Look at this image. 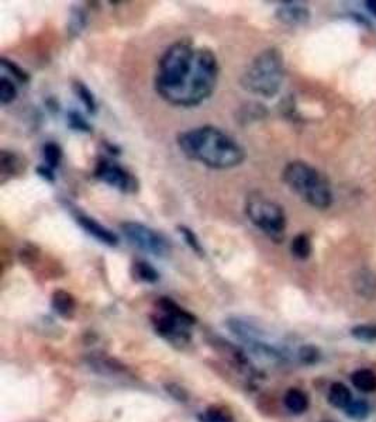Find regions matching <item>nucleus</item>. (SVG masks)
<instances>
[{
  "instance_id": "nucleus-1",
  "label": "nucleus",
  "mask_w": 376,
  "mask_h": 422,
  "mask_svg": "<svg viewBox=\"0 0 376 422\" xmlns=\"http://www.w3.org/2000/svg\"><path fill=\"white\" fill-rule=\"evenodd\" d=\"M219 74V61L210 48L178 40L158 61L155 91L172 106L195 107L213 95Z\"/></svg>"
},
{
  "instance_id": "nucleus-2",
  "label": "nucleus",
  "mask_w": 376,
  "mask_h": 422,
  "mask_svg": "<svg viewBox=\"0 0 376 422\" xmlns=\"http://www.w3.org/2000/svg\"><path fill=\"white\" fill-rule=\"evenodd\" d=\"M176 144L186 158L212 169H233L245 159L244 148L213 126L186 130L178 136Z\"/></svg>"
},
{
  "instance_id": "nucleus-3",
  "label": "nucleus",
  "mask_w": 376,
  "mask_h": 422,
  "mask_svg": "<svg viewBox=\"0 0 376 422\" xmlns=\"http://www.w3.org/2000/svg\"><path fill=\"white\" fill-rule=\"evenodd\" d=\"M282 179L289 189L309 206L317 210H327L331 207L334 196L330 182L307 162H289L282 172Z\"/></svg>"
},
{
  "instance_id": "nucleus-4",
  "label": "nucleus",
  "mask_w": 376,
  "mask_h": 422,
  "mask_svg": "<svg viewBox=\"0 0 376 422\" xmlns=\"http://www.w3.org/2000/svg\"><path fill=\"white\" fill-rule=\"evenodd\" d=\"M285 78L283 54L279 48L271 47L261 51L245 70L241 77V86L247 92L262 96L273 98L279 93Z\"/></svg>"
},
{
  "instance_id": "nucleus-5",
  "label": "nucleus",
  "mask_w": 376,
  "mask_h": 422,
  "mask_svg": "<svg viewBox=\"0 0 376 422\" xmlns=\"http://www.w3.org/2000/svg\"><path fill=\"white\" fill-rule=\"evenodd\" d=\"M247 218L261 230L271 241L280 244L286 235V214L280 204L269 200L261 193H251L245 200Z\"/></svg>"
},
{
  "instance_id": "nucleus-6",
  "label": "nucleus",
  "mask_w": 376,
  "mask_h": 422,
  "mask_svg": "<svg viewBox=\"0 0 376 422\" xmlns=\"http://www.w3.org/2000/svg\"><path fill=\"white\" fill-rule=\"evenodd\" d=\"M157 307V314L153 317L157 332L172 342L189 341V328L196 322L195 317L168 297H161Z\"/></svg>"
},
{
  "instance_id": "nucleus-7",
  "label": "nucleus",
  "mask_w": 376,
  "mask_h": 422,
  "mask_svg": "<svg viewBox=\"0 0 376 422\" xmlns=\"http://www.w3.org/2000/svg\"><path fill=\"white\" fill-rule=\"evenodd\" d=\"M120 230L126 239L130 241V244L147 253L155 256H167L171 252L169 241L161 232L153 230L148 225L137 221H126L120 225Z\"/></svg>"
},
{
  "instance_id": "nucleus-8",
  "label": "nucleus",
  "mask_w": 376,
  "mask_h": 422,
  "mask_svg": "<svg viewBox=\"0 0 376 422\" xmlns=\"http://www.w3.org/2000/svg\"><path fill=\"white\" fill-rule=\"evenodd\" d=\"M93 175L101 182L117 189L122 193L134 194L140 190V180L137 176L115 161L106 158L99 159Z\"/></svg>"
},
{
  "instance_id": "nucleus-9",
  "label": "nucleus",
  "mask_w": 376,
  "mask_h": 422,
  "mask_svg": "<svg viewBox=\"0 0 376 422\" xmlns=\"http://www.w3.org/2000/svg\"><path fill=\"white\" fill-rule=\"evenodd\" d=\"M75 221L77 224L91 237H93L96 241L108 245V246H116L119 244V237L116 232L101 224L93 217H89L84 213H75Z\"/></svg>"
},
{
  "instance_id": "nucleus-10",
  "label": "nucleus",
  "mask_w": 376,
  "mask_h": 422,
  "mask_svg": "<svg viewBox=\"0 0 376 422\" xmlns=\"http://www.w3.org/2000/svg\"><path fill=\"white\" fill-rule=\"evenodd\" d=\"M279 22L290 27H300L309 23L310 11L300 2H282L275 12Z\"/></svg>"
},
{
  "instance_id": "nucleus-11",
  "label": "nucleus",
  "mask_w": 376,
  "mask_h": 422,
  "mask_svg": "<svg viewBox=\"0 0 376 422\" xmlns=\"http://www.w3.org/2000/svg\"><path fill=\"white\" fill-rule=\"evenodd\" d=\"M354 290L366 300H376V273L370 269H361L354 275Z\"/></svg>"
},
{
  "instance_id": "nucleus-12",
  "label": "nucleus",
  "mask_w": 376,
  "mask_h": 422,
  "mask_svg": "<svg viewBox=\"0 0 376 422\" xmlns=\"http://www.w3.org/2000/svg\"><path fill=\"white\" fill-rule=\"evenodd\" d=\"M26 166L27 164L25 162V159L16 152L5 150L0 152V173H2L4 178L18 176L26 171Z\"/></svg>"
},
{
  "instance_id": "nucleus-13",
  "label": "nucleus",
  "mask_w": 376,
  "mask_h": 422,
  "mask_svg": "<svg viewBox=\"0 0 376 422\" xmlns=\"http://www.w3.org/2000/svg\"><path fill=\"white\" fill-rule=\"evenodd\" d=\"M51 304L56 312L64 318H71L77 311V300L67 290H56L53 293Z\"/></svg>"
},
{
  "instance_id": "nucleus-14",
  "label": "nucleus",
  "mask_w": 376,
  "mask_h": 422,
  "mask_svg": "<svg viewBox=\"0 0 376 422\" xmlns=\"http://www.w3.org/2000/svg\"><path fill=\"white\" fill-rule=\"evenodd\" d=\"M283 402L292 414H303L309 408V397L304 391L299 388L287 390L283 397Z\"/></svg>"
},
{
  "instance_id": "nucleus-15",
  "label": "nucleus",
  "mask_w": 376,
  "mask_h": 422,
  "mask_svg": "<svg viewBox=\"0 0 376 422\" xmlns=\"http://www.w3.org/2000/svg\"><path fill=\"white\" fill-rule=\"evenodd\" d=\"M352 394L349 388L342 383H332L328 391V402L339 409H345L352 402Z\"/></svg>"
},
{
  "instance_id": "nucleus-16",
  "label": "nucleus",
  "mask_w": 376,
  "mask_h": 422,
  "mask_svg": "<svg viewBox=\"0 0 376 422\" xmlns=\"http://www.w3.org/2000/svg\"><path fill=\"white\" fill-rule=\"evenodd\" d=\"M351 381L359 391L372 393L376 390V374L369 369L355 370L351 376Z\"/></svg>"
},
{
  "instance_id": "nucleus-17",
  "label": "nucleus",
  "mask_w": 376,
  "mask_h": 422,
  "mask_svg": "<svg viewBox=\"0 0 376 422\" xmlns=\"http://www.w3.org/2000/svg\"><path fill=\"white\" fill-rule=\"evenodd\" d=\"M311 251H313L311 238L307 232L297 234L290 242L292 255L300 261H306L311 255Z\"/></svg>"
},
{
  "instance_id": "nucleus-18",
  "label": "nucleus",
  "mask_w": 376,
  "mask_h": 422,
  "mask_svg": "<svg viewBox=\"0 0 376 422\" xmlns=\"http://www.w3.org/2000/svg\"><path fill=\"white\" fill-rule=\"evenodd\" d=\"M131 273L136 280H140L144 283H155L160 279V273L157 272V269L145 261L134 262L133 268H131Z\"/></svg>"
},
{
  "instance_id": "nucleus-19",
  "label": "nucleus",
  "mask_w": 376,
  "mask_h": 422,
  "mask_svg": "<svg viewBox=\"0 0 376 422\" xmlns=\"http://www.w3.org/2000/svg\"><path fill=\"white\" fill-rule=\"evenodd\" d=\"M72 89H74L75 96L82 102V105L88 110V113L95 114L98 112V103H96V99H95L93 93L91 92V89L81 81H75L72 84Z\"/></svg>"
},
{
  "instance_id": "nucleus-20",
  "label": "nucleus",
  "mask_w": 376,
  "mask_h": 422,
  "mask_svg": "<svg viewBox=\"0 0 376 422\" xmlns=\"http://www.w3.org/2000/svg\"><path fill=\"white\" fill-rule=\"evenodd\" d=\"M88 25V15L81 8H74L68 20V33L71 37H78Z\"/></svg>"
},
{
  "instance_id": "nucleus-21",
  "label": "nucleus",
  "mask_w": 376,
  "mask_h": 422,
  "mask_svg": "<svg viewBox=\"0 0 376 422\" xmlns=\"http://www.w3.org/2000/svg\"><path fill=\"white\" fill-rule=\"evenodd\" d=\"M63 148L57 143H46L43 145V158H44V165L50 166L51 169H57L63 161Z\"/></svg>"
},
{
  "instance_id": "nucleus-22",
  "label": "nucleus",
  "mask_w": 376,
  "mask_h": 422,
  "mask_svg": "<svg viewBox=\"0 0 376 422\" xmlns=\"http://www.w3.org/2000/svg\"><path fill=\"white\" fill-rule=\"evenodd\" d=\"M18 98V88L13 84L12 79L6 78L5 75L0 79V103L4 106L11 105Z\"/></svg>"
},
{
  "instance_id": "nucleus-23",
  "label": "nucleus",
  "mask_w": 376,
  "mask_h": 422,
  "mask_svg": "<svg viewBox=\"0 0 376 422\" xmlns=\"http://www.w3.org/2000/svg\"><path fill=\"white\" fill-rule=\"evenodd\" d=\"M351 335L362 342H376V322L355 325L351 329Z\"/></svg>"
},
{
  "instance_id": "nucleus-24",
  "label": "nucleus",
  "mask_w": 376,
  "mask_h": 422,
  "mask_svg": "<svg viewBox=\"0 0 376 422\" xmlns=\"http://www.w3.org/2000/svg\"><path fill=\"white\" fill-rule=\"evenodd\" d=\"M178 231H179V234L182 235V238H183V241L186 242V245H188L193 252H196L197 255H203V253H205L203 245H202L199 237L196 235V232H195L192 228H189V227H186V225H178Z\"/></svg>"
},
{
  "instance_id": "nucleus-25",
  "label": "nucleus",
  "mask_w": 376,
  "mask_h": 422,
  "mask_svg": "<svg viewBox=\"0 0 376 422\" xmlns=\"http://www.w3.org/2000/svg\"><path fill=\"white\" fill-rule=\"evenodd\" d=\"M2 70L9 72L19 84H29L30 82V74L27 71H25L22 67H19L16 62L8 60V58H2Z\"/></svg>"
},
{
  "instance_id": "nucleus-26",
  "label": "nucleus",
  "mask_w": 376,
  "mask_h": 422,
  "mask_svg": "<svg viewBox=\"0 0 376 422\" xmlns=\"http://www.w3.org/2000/svg\"><path fill=\"white\" fill-rule=\"evenodd\" d=\"M67 123L68 127L74 131L79 133H92V126L88 123V120L79 113V112H70L67 116Z\"/></svg>"
},
{
  "instance_id": "nucleus-27",
  "label": "nucleus",
  "mask_w": 376,
  "mask_h": 422,
  "mask_svg": "<svg viewBox=\"0 0 376 422\" xmlns=\"http://www.w3.org/2000/svg\"><path fill=\"white\" fill-rule=\"evenodd\" d=\"M345 414L354 419H363L369 414V405L362 400H352V402L345 408Z\"/></svg>"
},
{
  "instance_id": "nucleus-28",
  "label": "nucleus",
  "mask_w": 376,
  "mask_h": 422,
  "mask_svg": "<svg viewBox=\"0 0 376 422\" xmlns=\"http://www.w3.org/2000/svg\"><path fill=\"white\" fill-rule=\"evenodd\" d=\"M206 419H207V422H233V418L228 412H226L224 409L216 408V407L207 409Z\"/></svg>"
},
{
  "instance_id": "nucleus-29",
  "label": "nucleus",
  "mask_w": 376,
  "mask_h": 422,
  "mask_svg": "<svg viewBox=\"0 0 376 422\" xmlns=\"http://www.w3.org/2000/svg\"><path fill=\"white\" fill-rule=\"evenodd\" d=\"M37 173L40 178H43L46 182L54 183L56 182V175H54V169H51L47 165H40L37 166Z\"/></svg>"
},
{
  "instance_id": "nucleus-30",
  "label": "nucleus",
  "mask_w": 376,
  "mask_h": 422,
  "mask_svg": "<svg viewBox=\"0 0 376 422\" xmlns=\"http://www.w3.org/2000/svg\"><path fill=\"white\" fill-rule=\"evenodd\" d=\"M300 357H302L303 362H306V363H313V362L317 360L318 352H317L314 348H311V346H306V348H303V349L300 350Z\"/></svg>"
},
{
  "instance_id": "nucleus-31",
  "label": "nucleus",
  "mask_w": 376,
  "mask_h": 422,
  "mask_svg": "<svg viewBox=\"0 0 376 422\" xmlns=\"http://www.w3.org/2000/svg\"><path fill=\"white\" fill-rule=\"evenodd\" d=\"M365 6L369 11V13L376 18V0H368V2H365Z\"/></svg>"
},
{
  "instance_id": "nucleus-32",
  "label": "nucleus",
  "mask_w": 376,
  "mask_h": 422,
  "mask_svg": "<svg viewBox=\"0 0 376 422\" xmlns=\"http://www.w3.org/2000/svg\"><path fill=\"white\" fill-rule=\"evenodd\" d=\"M321 422H332V421H321Z\"/></svg>"
}]
</instances>
